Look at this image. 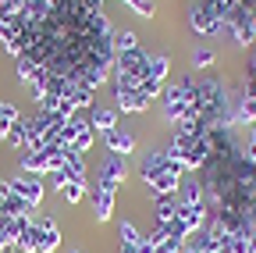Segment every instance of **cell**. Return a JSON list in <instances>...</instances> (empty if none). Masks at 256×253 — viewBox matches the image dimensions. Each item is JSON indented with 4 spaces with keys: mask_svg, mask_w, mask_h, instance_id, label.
<instances>
[{
    "mask_svg": "<svg viewBox=\"0 0 256 253\" xmlns=\"http://www.w3.org/2000/svg\"><path fill=\"white\" fill-rule=\"evenodd\" d=\"M124 182H128V164H124V157L107 150V157L100 161V171H96V182H92V185L107 189V193H118Z\"/></svg>",
    "mask_w": 256,
    "mask_h": 253,
    "instance_id": "1",
    "label": "cell"
},
{
    "mask_svg": "<svg viewBox=\"0 0 256 253\" xmlns=\"http://www.w3.org/2000/svg\"><path fill=\"white\" fill-rule=\"evenodd\" d=\"M8 185H11V193H14V196H22V200H25L32 210H36V207L43 203V193H46V189H43V178L18 171L14 178H8Z\"/></svg>",
    "mask_w": 256,
    "mask_h": 253,
    "instance_id": "2",
    "label": "cell"
},
{
    "mask_svg": "<svg viewBox=\"0 0 256 253\" xmlns=\"http://www.w3.org/2000/svg\"><path fill=\"white\" fill-rule=\"evenodd\" d=\"M188 25L196 29L200 36H217L220 29H224V22L203 4V0H196V4H192V11H188Z\"/></svg>",
    "mask_w": 256,
    "mask_h": 253,
    "instance_id": "3",
    "label": "cell"
},
{
    "mask_svg": "<svg viewBox=\"0 0 256 253\" xmlns=\"http://www.w3.org/2000/svg\"><path fill=\"white\" fill-rule=\"evenodd\" d=\"M114 196H118V193H107V189H100V185H92V182H89L86 200H89L96 221H110V217H114Z\"/></svg>",
    "mask_w": 256,
    "mask_h": 253,
    "instance_id": "4",
    "label": "cell"
},
{
    "mask_svg": "<svg viewBox=\"0 0 256 253\" xmlns=\"http://www.w3.org/2000/svg\"><path fill=\"white\" fill-rule=\"evenodd\" d=\"M36 232H40V253H57L60 249V228L50 214L36 217Z\"/></svg>",
    "mask_w": 256,
    "mask_h": 253,
    "instance_id": "5",
    "label": "cell"
},
{
    "mask_svg": "<svg viewBox=\"0 0 256 253\" xmlns=\"http://www.w3.org/2000/svg\"><path fill=\"white\" fill-rule=\"evenodd\" d=\"M114 100H118V111H128V114H142L153 104L142 89H114Z\"/></svg>",
    "mask_w": 256,
    "mask_h": 253,
    "instance_id": "6",
    "label": "cell"
},
{
    "mask_svg": "<svg viewBox=\"0 0 256 253\" xmlns=\"http://www.w3.org/2000/svg\"><path fill=\"white\" fill-rule=\"evenodd\" d=\"M178 217V196L174 193H156L153 196V221L156 225H171Z\"/></svg>",
    "mask_w": 256,
    "mask_h": 253,
    "instance_id": "7",
    "label": "cell"
},
{
    "mask_svg": "<svg viewBox=\"0 0 256 253\" xmlns=\"http://www.w3.org/2000/svg\"><path fill=\"white\" fill-rule=\"evenodd\" d=\"M206 217H210L206 203H196V207H182V203H178V221H182V225L188 228V235H192V232H203Z\"/></svg>",
    "mask_w": 256,
    "mask_h": 253,
    "instance_id": "8",
    "label": "cell"
},
{
    "mask_svg": "<svg viewBox=\"0 0 256 253\" xmlns=\"http://www.w3.org/2000/svg\"><path fill=\"white\" fill-rule=\"evenodd\" d=\"M89 129L100 132V136L114 132L118 129V111H110V107H89Z\"/></svg>",
    "mask_w": 256,
    "mask_h": 253,
    "instance_id": "9",
    "label": "cell"
},
{
    "mask_svg": "<svg viewBox=\"0 0 256 253\" xmlns=\"http://www.w3.org/2000/svg\"><path fill=\"white\" fill-rule=\"evenodd\" d=\"M178 203L182 207H196V203H203V182L200 178H192L188 171H185V178H182V185H178Z\"/></svg>",
    "mask_w": 256,
    "mask_h": 253,
    "instance_id": "10",
    "label": "cell"
},
{
    "mask_svg": "<svg viewBox=\"0 0 256 253\" xmlns=\"http://www.w3.org/2000/svg\"><path fill=\"white\" fill-rule=\"evenodd\" d=\"M64 178L68 182H78V185H89V168H86V153H68V161H64Z\"/></svg>",
    "mask_w": 256,
    "mask_h": 253,
    "instance_id": "11",
    "label": "cell"
},
{
    "mask_svg": "<svg viewBox=\"0 0 256 253\" xmlns=\"http://www.w3.org/2000/svg\"><path fill=\"white\" fill-rule=\"evenodd\" d=\"M104 143H107V150H110V153H121V157L136 153V136H132V132H124V129L107 132V136H104Z\"/></svg>",
    "mask_w": 256,
    "mask_h": 253,
    "instance_id": "12",
    "label": "cell"
},
{
    "mask_svg": "<svg viewBox=\"0 0 256 253\" xmlns=\"http://www.w3.org/2000/svg\"><path fill=\"white\" fill-rule=\"evenodd\" d=\"M164 157H168V146L164 150H150V153H142V161H139V175H142V182L150 185L153 178H156V171H160V164H164Z\"/></svg>",
    "mask_w": 256,
    "mask_h": 253,
    "instance_id": "13",
    "label": "cell"
},
{
    "mask_svg": "<svg viewBox=\"0 0 256 253\" xmlns=\"http://www.w3.org/2000/svg\"><path fill=\"white\" fill-rule=\"evenodd\" d=\"M232 118H235L238 125H252V121H256V97H252V93L242 89V97H238L235 107H232Z\"/></svg>",
    "mask_w": 256,
    "mask_h": 253,
    "instance_id": "14",
    "label": "cell"
},
{
    "mask_svg": "<svg viewBox=\"0 0 256 253\" xmlns=\"http://www.w3.org/2000/svg\"><path fill=\"white\" fill-rule=\"evenodd\" d=\"M18 164H22L25 175H36V178H46V175H50V164H46V157H43V153H28V150H25Z\"/></svg>",
    "mask_w": 256,
    "mask_h": 253,
    "instance_id": "15",
    "label": "cell"
},
{
    "mask_svg": "<svg viewBox=\"0 0 256 253\" xmlns=\"http://www.w3.org/2000/svg\"><path fill=\"white\" fill-rule=\"evenodd\" d=\"M14 249H18V253H40V232H36V217H32L28 225L22 228V235L14 239Z\"/></svg>",
    "mask_w": 256,
    "mask_h": 253,
    "instance_id": "16",
    "label": "cell"
},
{
    "mask_svg": "<svg viewBox=\"0 0 256 253\" xmlns=\"http://www.w3.org/2000/svg\"><path fill=\"white\" fill-rule=\"evenodd\" d=\"M4 143H8L11 150H25V143H28V118H18V121L11 125V132L4 136Z\"/></svg>",
    "mask_w": 256,
    "mask_h": 253,
    "instance_id": "17",
    "label": "cell"
},
{
    "mask_svg": "<svg viewBox=\"0 0 256 253\" xmlns=\"http://www.w3.org/2000/svg\"><path fill=\"white\" fill-rule=\"evenodd\" d=\"M114 43V54H128V50H139V36L132 33V29H118V33L110 36Z\"/></svg>",
    "mask_w": 256,
    "mask_h": 253,
    "instance_id": "18",
    "label": "cell"
},
{
    "mask_svg": "<svg viewBox=\"0 0 256 253\" xmlns=\"http://www.w3.org/2000/svg\"><path fill=\"white\" fill-rule=\"evenodd\" d=\"M168 72H171V57H168V54L150 57V75H146V79H153V82L164 86V82H168Z\"/></svg>",
    "mask_w": 256,
    "mask_h": 253,
    "instance_id": "19",
    "label": "cell"
},
{
    "mask_svg": "<svg viewBox=\"0 0 256 253\" xmlns=\"http://www.w3.org/2000/svg\"><path fill=\"white\" fill-rule=\"evenodd\" d=\"M14 75H18V79H22V82L28 86L32 79L40 75V65H36L32 57H25V54H22V57H14Z\"/></svg>",
    "mask_w": 256,
    "mask_h": 253,
    "instance_id": "20",
    "label": "cell"
},
{
    "mask_svg": "<svg viewBox=\"0 0 256 253\" xmlns=\"http://www.w3.org/2000/svg\"><path fill=\"white\" fill-rule=\"evenodd\" d=\"M22 118V111L14 107V104H8V100H0V139H4L8 132H11V125Z\"/></svg>",
    "mask_w": 256,
    "mask_h": 253,
    "instance_id": "21",
    "label": "cell"
},
{
    "mask_svg": "<svg viewBox=\"0 0 256 253\" xmlns=\"http://www.w3.org/2000/svg\"><path fill=\"white\" fill-rule=\"evenodd\" d=\"M118 235H121V246H139V242H142V232L132 225V221H121V225H118Z\"/></svg>",
    "mask_w": 256,
    "mask_h": 253,
    "instance_id": "22",
    "label": "cell"
},
{
    "mask_svg": "<svg viewBox=\"0 0 256 253\" xmlns=\"http://www.w3.org/2000/svg\"><path fill=\"white\" fill-rule=\"evenodd\" d=\"M92 143H96V132L86 125V129H82V132L72 139V150H75V153H89V150H92Z\"/></svg>",
    "mask_w": 256,
    "mask_h": 253,
    "instance_id": "23",
    "label": "cell"
},
{
    "mask_svg": "<svg viewBox=\"0 0 256 253\" xmlns=\"http://www.w3.org/2000/svg\"><path fill=\"white\" fill-rule=\"evenodd\" d=\"M86 189H89V185H78V182H68V185H64V189H60V196H64V200H68V203L75 207L78 200H86Z\"/></svg>",
    "mask_w": 256,
    "mask_h": 253,
    "instance_id": "24",
    "label": "cell"
},
{
    "mask_svg": "<svg viewBox=\"0 0 256 253\" xmlns=\"http://www.w3.org/2000/svg\"><path fill=\"white\" fill-rule=\"evenodd\" d=\"M121 4H128L139 18H153L156 15V8H153V0H121Z\"/></svg>",
    "mask_w": 256,
    "mask_h": 253,
    "instance_id": "25",
    "label": "cell"
},
{
    "mask_svg": "<svg viewBox=\"0 0 256 253\" xmlns=\"http://www.w3.org/2000/svg\"><path fill=\"white\" fill-rule=\"evenodd\" d=\"M214 61H217V54H214V50H206V47H200L196 54H192V68H210Z\"/></svg>",
    "mask_w": 256,
    "mask_h": 253,
    "instance_id": "26",
    "label": "cell"
},
{
    "mask_svg": "<svg viewBox=\"0 0 256 253\" xmlns=\"http://www.w3.org/2000/svg\"><path fill=\"white\" fill-rule=\"evenodd\" d=\"M182 253H214V249H210V246H200V242H192V239H185Z\"/></svg>",
    "mask_w": 256,
    "mask_h": 253,
    "instance_id": "27",
    "label": "cell"
},
{
    "mask_svg": "<svg viewBox=\"0 0 256 253\" xmlns=\"http://www.w3.org/2000/svg\"><path fill=\"white\" fill-rule=\"evenodd\" d=\"M242 157H246V161L256 168V143H246V150H242Z\"/></svg>",
    "mask_w": 256,
    "mask_h": 253,
    "instance_id": "28",
    "label": "cell"
},
{
    "mask_svg": "<svg viewBox=\"0 0 256 253\" xmlns=\"http://www.w3.org/2000/svg\"><path fill=\"white\" fill-rule=\"evenodd\" d=\"M118 253H139V246H121Z\"/></svg>",
    "mask_w": 256,
    "mask_h": 253,
    "instance_id": "29",
    "label": "cell"
},
{
    "mask_svg": "<svg viewBox=\"0 0 256 253\" xmlns=\"http://www.w3.org/2000/svg\"><path fill=\"white\" fill-rule=\"evenodd\" d=\"M249 143H256V121L249 125Z\"/></svg>",
    "mask_w": 256,
    "mask_h": 253,
    "instance_id": "30",
    "label": "cell"
},
{
    "mask_svg": "<svg viewBox=\"0 0 256 253\" xmlns=\"http://www.w3.org/2000/svg\"><path fill=\"white\" fill-rule=\"evenodd\" d=\"M0 253H11V246H8V249H0Z\"/></svg>",
    "mask_w": 256,
    "mask_h": 253,
    "instance_id": "31",
    "label": "cell"
},
{
    "mask_svg": "<svg viewBox=\"0 0 256 253\" xmlns=\"http://www.w3.org/2000/svg\"><path fill=\"white\" fill-rule=\"evenodd\" d=\"M72 253H82V249H72Z\"/></svg>",
    "mask_w": 256,
    "mask_h": 253,
    "instance_id": "32",
    "label": "cell"
}]
</instances>
